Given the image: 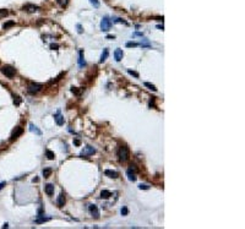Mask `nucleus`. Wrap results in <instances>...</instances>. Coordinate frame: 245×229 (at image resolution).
Wrapping results in <instances>:
<instances>
[{"instance_id":"35","label":"nucleus","mask_w":245,"mask_h":229,"mask_svg":"<svg viewBox=\"0 0 245 229\" xmlns=\"http://www.w3.org/2000/svg\"><path fill=\"white\" fill-rule=\"evenodd\" d=\"M74 143H75V145H76V146H80L81 141H80V140H75V141H74Z\"/></svg>"},{"instance_id":"19","label":"nucleus","mask_w":245,"mask_h":229,"mask_svg":"<svg viewBox=\"0 0 245 229\" xmlns=\"http://www.w3.org/2000/svg\"><path fill=\"white\" fill-rule=\"evenodd\" d=\"M29 130H31L32 132H36L37 135H42L40 130H38V129H37V126H34L33 124H29Z\"/></svg>"},{"instance_id":"7","label":"nucleus","mask_w":245,"mask_h":229,"mask_svg":"<svg viewBox=\"0 0 245 229\" xmlns=\"http://www.w3.org/2000/svg\"><path fill=\"white\" fill-rule=\"evenodd\" d=\"M89 212H91V214H92L94 218L99 217V211H98L96 205H89Z\"/></svg>"},{"instance_id":"20","label":"nucleus","mask_w":245,"mask_h":229,"mask_svg":"<svg viewBox=\"0 0 245 229\" xmlns=\"http://www.w3.org/2000/svg\"><path fill=\"white\" fill-rule=\"evenodd\" d=\"M145 86H146V87H148V89H151V91H153V92H156V91H157L156 86H154V85H152V83H150V82H145Z\"/></svg>"},{"instance_id":"3","label":"nucleus","mask_w":245,"mask_h":229,"mask_svg":"<svg viewBox=\"0 0 245 229\" xmlns=\"http://www.w3.org/2000/svg\"><path fill=\"white\" fill-rule=\"evenodd\" d=\"M43 85H39V83H29L27 87V92L29 94H34V93H38L42 89Z\"/></svg>"},{"instance_id":"11","label":"nucleus","mask_w":245,"mask_h":229,"mask_svg":"<svg viewBox=\"0 0 245 229\" xmlns=\"http://www.w3.org/2000/svg\"><path fill=\"white\" fill-rule=\"evenodd\" d=\"M104 174L107 175V177L109 178H113V179H117L118 177H119V174L117 173V172H114V170H110V169H107L104 172Z\"/></svg>"},{"instance_id":"2","label":"nucleus","mask_w":245,"mask_h":229,"mask_svg":"<svg viewBox=\"0 0 245 229\" xmlns=\"http://www.w3.org/2000/svg\"><path fill=\"white\" fill-rule=\"evenodd\" d=\"M1 73L4 74L6 77H9V79H12V77L15 76V74H16V70L12 68V66L5 65V66H3V68H1Z\"/></svg>"},{"instance_id":"32","label":"nucleus","mask_w":245,"mask_h":229,"mask_svg":"<svg viewBox=\"0 0 245 229\" xmlns=\"http://www.w3.org/2000/svg\"><path fill=\"white\" fill-rule=\"evenodd\" d=\"M58 48H59V45L58 44H54V43L50 44V49H53V50H54V49H58Z\"/></svg>"},{"instance_id":"17","label":"nucleus","mask_w":245,"mask_h":229,"mask_svg":"<svg viewBox=\"0 0 245 229\" xmlns=\"http://www.w3.org/2000/svg\"><path fill=\"white\" fill-rule=\"evenodd\" d=\"M108 54H109V52H108V49H104L103 50V53H102V55H100V63H103V61H105L107 60V58H108Z\"/></svg>"},{"instance_id":"5","label":"nucleus","mask_w":245,"mask_h":229,"mask_svg":"<svg viewBox=\"0 0 245 229\" xmlns=\"http://www.w3.org/2000/svg\"><path fill=\"white\" fill-rule=\"evenodd\" d=\"M22 132H23V129L21 128V126H17V128H15V130H14V131H12V134H11V138H10V140H11V141L16 140L17 137L22 135Z\"/></svg>"},{"instance_id":"10","label":"nucleus","mask_w":245,"mask_h":229,"mask_svg":"<svg viewBox=\"0 0 245 229\" xmlns=\"http://www.w3.org/2000/svg\"><path fill=\"white\" fill-rule=\"evenodd\" d=\"M123 56H124L123 50H121V49H115V52H114V59L117 61H120L121 59H123Z\"/></svg>"},{"instance_id":"13","label":"nucleus","mask_w":245,"mask_h":229,"mask_svg":"<svg viewBox=\"0 0 245 229\" xmlns=\"http://www.w3.org/2000/svg\"><path fill=\"white\" fill-rule=\"evenodd\" d=\"M56 203H58V206L59 207H63V206L65 205V196L63 195V194H60L59 196H58V200H56Z\"/></svg>"},{"instance_id":"8","label":"nucleus","mask_w":245,"mask_h":229,"mask_svg":"<svg viewBox=\"0 0 245 229\" xmlns=\"http://www.w3.org/2000/svg\"><path fill=\"white\" fill-rule=\"evenodd\" d=\"M54 119H55L56 124L59 125V126L64 125V118H63V115L60 114V112H56V114L54 115Z\"/></svg>"},{"instance_id":"12","label":"nucleus","mask_w":245,"mask_h":229,"mask_svg":"<svg viewBox=\"0 0 245 229\" xmlns=\"http://www.w3.org/2000/svg\"><path fill=\"white\" fill-rule=\"evenodd\" d=\"M94 152H96V149L93 148V147H91V146H87V147H86V148L82 151V153H81V154H82V156H87V154H93Z\"/></svg>"},{"instance_id":"1","label":"nucleus","mask_w":245,"mask_h":229,"mask_svg":"<svg viewBox=\"0 0 245 229\" xmlns=\"http://www.w3.org/2000/svg\"><path fill=\"white\" fill-rule=\"evenodd\" d=\"M118 157H119V162L124 163L129 159V148L126 146H121L119 151H118Z\"/></svg>"},{"instance_id":"29","label":"nucleus","mask_w":245,"mask_h":229,"mask_svg":"<svg viewBox=\"0 0 245 229\" xmlns=\"http://www.w3.org/2000/svg\"><path fill=\"white\" fill-rule=\"evenodd\" d=\"M139 188H140L141 190H148L150 189V186L148 185H146V184H140L139 185Z\"/></svg>"},{"instance_id":"6","label":"nucleus","mask_w":245,"mask_h":229,"mask_svg":"<svg viewBox=\"0 0 245 229\" xmlns=\"http://www.w3.org/2000/svg\"><path fill=\"white\" fill-rule=\"evenodd\" d=\"M22 10L26 12H36L39 10V8H38L37 5H33V4H26V5H23Z\"/></svg>"},{"instance_id":"27","label":"nucleus","mask_w":245,"mask_h":229,"mask_svg":"<svg viewBox=\"0 0 245 229\" xmlns=\"http://www.w3.org/2000/svg\"><path fill=\"white\" fill-rule=\"evenodd\" d=\"M137 45H140L139 43H136V42H128L126 43V47L128 48H131V47H137Z\"/></svg>"},{"instance_id":"26","label":"nucleus","mask_w":245,"mask_h":229,"mask_svg":"<svg viewBox=\"0 0 245 229\" xmlns=\"http://www.w3.org/2000/svg\"><path fill=\"white\" fill-rule=\"evenodd\" d=\"M8 10H4V9H1L0 10V19H3V17H5V16H8Z\"/></svg>"},{"instance_id":"23","label":"nucleus","mask_w":245,"mask_h":229,"mask_svg":"<svg viewBox=\"0 0 245 229\" xmlns=\"http://www.w3.org/2000/svg\"><path fill=\"white\" fill-rule=\"evenodd\" d=\"M56 3L60 5V6L64 8V6H66V5L69 4V0H56Z\"/></svg>"},{"instance_id":"22","label":"nucleus","mask_w":245,"mask_h":229,"mask_svg":"<svg viewBox=\"0 0 245 229\" xmlns=\"http://www.w3.org/2000/svg\"><path fill=\"white\" fill-rule=\"evenodd\" d=\"M50 218H45L43 217V216H40V218H38V219H36V223H44V222H48Z\"/></svg>"},{"instance_id":"18","label":"nucleus","mask_w":245,"mask_h":229,"mask_svg":"<svg viewBox=\"0 0 245 229\" xmlns=\"http://www.w3.org/2000/svg\"><path fill=\"white\" fill-rule=\"evenodd\" d=\"M110 196H112V192L108 191V190H103V191L100 192V197H102V198H109Z\"/></svg>"},{"instance_id":"9","label":"nucleus","mask_w":245,"mask_h":229,"mask_svg":"<svg viewBox=\"0 0 245 229\" xmlns=\"http://www.w3.org/2000/svg\"><path fill=\"white\" fill-rule=\"evenodd\" d=\"M44 191H45V194H47L48 196H52L53 194H54V185L53 184H47L44 186Z\"/></svg>"},{"instance_id":"14","label":"nucleus","mask_w":245,"mask_h":229,"mask_svg":"<svg viewBox=\"0 0 245 229\" xmlns=\"http://www.w3.org/2000/svg\"><path fill=\"white\" fill-rule=\"evenodd\" d=\"M126 175H128V178H129V180H130V181H136L135 173H134L131 169H128V170H126Z\"/></svg>"},{"instance_id":"36","label":"nucleus","mask_w":245,"mask_h":229,"mask_svg":"<svg viewBox=\"0 0 245 229\" xmlns=\"http://www.w3.org/2000/svg\"><path fill=\"white\" fill-rule=\"evenodd\" d=\"M4 186H5V183H0V190L3 189V188H4Z\"/></svg>"},{"instance_id":"25","label":"nucleus","mask_w":245,"mask_h":229,"mask_svg":"<svg viewBox=\"0 0 245 229\" xmlns=\"http://www.w3.org/2000/svg\"><path fill=\"white\" fill-rule=\"evenodd\" d=\"M89 3L93 5V8H96V9L99 8V1L98 0H89Z\"/></svg>"},{"instance_id":"30","label":"nucleus","mask_w":245,"mask_h":229,"mask_svg":"<svg viewBox=\"0 0 245 229\" xmlns=\"http://www.w3.org/2000/svg\"><path fill=\"white\" fill-rule=\"evenodd\" d=\"M120 212H121V214H123V216H126V214L129 213V211H128V208H126V207H123Z\"/></svg>"},{"instance_id":"16","label":"nucleus","mask_w":245,"mask_h":229,"mask_svg":"<svg viewBox=\"0 0 245 229\" xmlns=\"http://www.w3.org/2000/svg\"><path fill=\"white\" fill-rule=\"evenodd\" d=\"M45 157H47L48 159H50V161H53V159L55 158V154H54V152H52L50 149H45Z\"/></svg>"},{"instance_id":"24","label":"nucleus","mask_w":245,"mask_h":229,"mask_svg":"<svg viewBox=\"0 0 245 229\" xmlns=\"http://www.w3.org/2000/svg\"><path fill=\"white\" fill-rule=\"evenodd\" d=\"M15 25V22L14 21H9V22H6V23H4V26H3V28L4 29H8L9 27H11V26H14Z\"/></svg>"},{"instance_id":"34","label":"nucleus","mask_w":245,"mask_h":229,"mask_svg":"<svg viewBox=\"0 0 245 229\" xmlns=\"http://www.w3.org/2000/svg\"><path fill=\"white\" fill-rule=\"evenodd\" d=\"M77 32L82 33V28H81V25H77Z\"/></svg>"},{"instance_id":"28","label":"nucleus","mask_w":245,"mask_h":229,"mask_svg":"<svg viewBox=\"0 0 245 229\" xmlns=\"http://www.w3.org/2000/svg\"><path fill=\"white\" fill-rule=\"evenodd\" d=\"M14 103H15L16 105L20 104V103H21V98H20V97H19V96H14Z\"/></svg>"},{"instance_id":"21","label":"nucleus","mask_w":245,"mask_h":229,"mask_svg":"<svg viewBox=\"0 0 245 229\" xmlns=\"http://www.w3.org/2000/svg\"><path fill=\"white\" fill-rule=\"evenodd\" d=\"M50 174H52V169L50 168H47L43 170V177L44 178H49L50 177Z\"/></svg>"},{"instance_id":"31","label":"nucleus","mask_w":245,"mask_h":229,"mask_svg":"<svg viewBox=\"0 0 245 229\" xmlns=\"http://www.w3.org/2000/svg\"><path fill=\"white\" fill-rule=\"evenodd\" d=\"M128 73L130 74V75H134L135 77H139V74L135 73V71H133V70H128Z\"/></svg>"},{"instance_id":"4","label":"nucleus","mask_w":245,"mask_h":229,"mask_svg":"<svg viewBox=\"0 0 245 229\" xmlns=\"http://www.w3.org/2000/svg\"><path fill=\"white\" fill-rule=\"evenodd\" d=\"M110 26H112V21L109 20L108 17H103L102 21H100V29L107 32V31L110 29Z\"/></svg>"},{"instance_id":"33","label":"nucleus","mask_w":245,"mask_h":229,"mask_svg":"<svg viewBox=\"0 0 245 229\" xmlns=\"http://www.w3.org/2000/svg\"><path fill=\"white\" fill-rule=\"evenodd\" d=\"M114 21H115V22H120V23H125V25H126V22H125V21H123L121 19H115Z\"/></svg>"},{"instance_id":"15","label":"nucleus","mask_w":245,"mask_h":229,"mask_svg":"<svg viewBox=\"0 0 245 229\" xmlns=\"http://www.w3.org/2000/svg\"><path fill=\"white\" fill-rule=\"evenodd\" d=\"M79 65H80V68H83L85 65H86V61H85V58H83V52H82V50H80V56H79Z\"/></svg>"}]
</instances>
